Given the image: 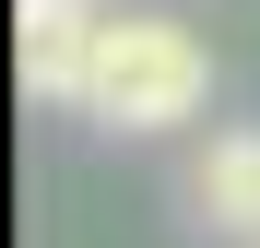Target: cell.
<instances>
[{"label": "cell", "instance_id": "3", "mask_svg": "<svg viewBox=\"0 0 260 248\" xmlns=\"http://www.w3.org/2000/svg\"><path fill=\"white\" fill-rule=\"evenodd\" d=\"M189 201H201L225 236H260V130H213L201 165H189Z\"/></svg>", "mask_w": 260, "mask_h": 248}, {"label": "cell", "instance_id": "1", "mask_svg": "<svg viewBox=\"0 0 260 248\" xmlns=\"http://www.w3.org/2000/svg\"><path fill=\"white\" fill-rule=\"evenodd\" d=\"M213 107V48L178 24V12H107L95 36V83H83V118L154 142V130H189Z\"/></svg>", "mask_w": 260, "mask_h": 248}, {"label": "cell", "instance_id": "2", "mask_svg": "<svg viewBox=\"0 0 260 248\" xmlns=\"http://www.w3.org/2000/svg\"><path fill=\"white\" fill-rule=\"evenodd\" d=\"M95 36H107L95 0H24V24H12V71H24V95L83 107V83H95Z\"/></svg>", "mask_w": 260, "mask_h": 248}]
</instances>
